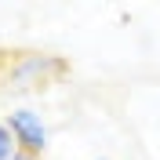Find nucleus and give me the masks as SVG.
Segmentation results:
<instances>
[{
  "instance_id": "2",
  "label": "nucleus",
  "mask_w": 160,
  "mask_h": 160,
  "mask_svg": "<svg viewBox=\"0 0 160 160\" xmlns=\"http://www.w3.org/2000/svg\"><path fill=\"white\" fill-rule=\"evenodd\" d=\"M8 128H11V135H15V142H18V153L40 160V153L48 149V124L40 120V113L11 109L8 113Z\"/></svg>"
},
{
  "instance_id": "1",
  "label": "nucleus",
  "mask_w": 160,
  "mask_h": 160,
  "mask_svg": "<svg viewBox=\"0 0 160 160\" xmlns=\"http://www.w3.org/2000/svg\"><path fill=\"white\" fill-rule=\"evenodd\" d=\"M66 62L58 55H40V51H26L18 58L8 62L4 69V88L8 91H33L44 84H55L58 77H66Z\"/></svg>"
},
{
  "instance_id": "3",
  "label": "nucleus",
  "mask_w": 160,
  "mask_h": 160,
  "mask_svg": "<svg viewBox=\"0 0 160 160\" xmlns=\"http://www.w3.org/2000/svg\"><path fill=\"white\" fill-rule=\"evenodd\" d=\"M15 157H18V142L8 124H0V160H15Z\"/></svg>"
},
{
  "instance_id": "4",
  "label": "nucleus",
  "mask_w": 160,
  "mask_h": 160,
  "mask_svg": "<svg viewBox=\"0 0 160 160\" xmlns=\"http://www.w3.org/2000/svg\"><path fill=\"white\" fill-rule=\"evenodd\" d=\"M15 160H37V157H26V153H18V157H15Z\"/></svg>"
},
{
  "instance_id": "5",
  "label": "nucleus",
  "mask_w": 160,
  "mask_h": 160,
  "mask_svg": "<svg viewBox=\"0 0 160 160\" xmlns=\"http://www.w3.org/2000/svg\"><path fill=\"white\" fill-rule=\"evenodd\" d=\"M98 160H106V157H98Z\"/></svg>"
}]
</instances>
